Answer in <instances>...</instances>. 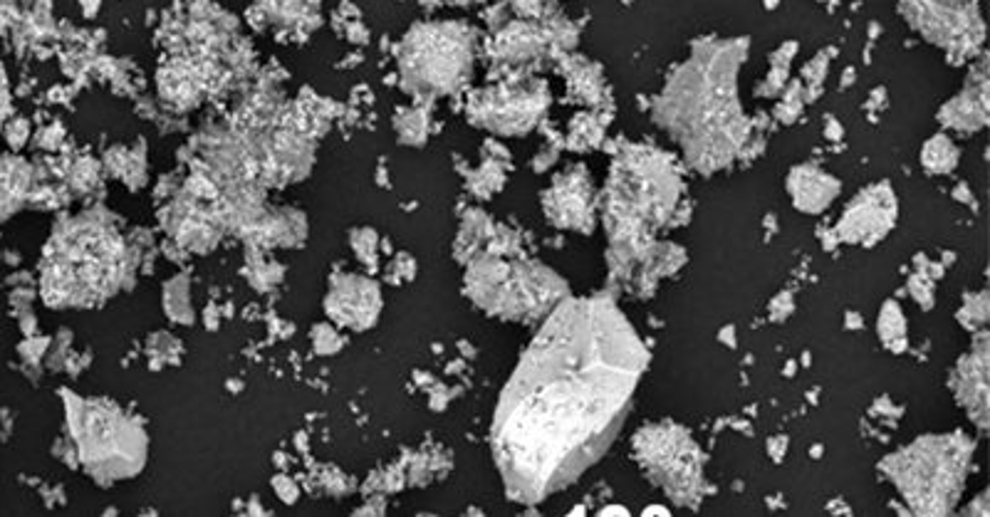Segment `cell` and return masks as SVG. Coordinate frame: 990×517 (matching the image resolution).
Listing matches in <instances>:
<instances>
[{
    "label": "cell",
    "instance_id": "12",
    "mask_svg": "<svg viewBox=\"0 0 990 517\" xmlns=\"http://www.w3.org/2000/svg\"><path fill=\"white\" fill-rule=\"evenodd\" d=\"M950 386L958 396V402L968 408V414L974 416V422L986 428L988 424V347H986V331H980L976 339V347L970 349V355L960 359L954 376H950Z\"/></svg>",
    "mask_w": 990,
    "mask_h": 517
},
{
    "label": "cell",
    "instance_id": "36",
    "mask_svg": "<svg viewBox=\"0 0 990 517\" xmlns=\"http://www.w3.org/2000/svg\"><path fill=\"white\" fill-rule=\"evenodd\" d=\"M731 335H735V329H733V327L723 329V331H721V339H723V341H728V345H731V341L735 345V339H731Z\"/></svg>",
    "mask_w": 990,
    "mask_h": 517
},
{
    "label": "cell",
    "instance_id": "21",
    "mask_svg": "<svg viewBox=\"0 0 990 517\" xmlns=\"http://www.w3.org/2000/svg\"><path fill=\"white\" fill-rule=\"evenodd\" d=\"M926 171L931 173H948L958 164V149L948 136H934L921 154Z\"/></svg>",
    "mask_w": 990,
    "mask_h": 517
},
{
    "label": "cell",
    "instance_id": "8",
    "mask_svg": "<svg viewBox=\"0 0 990 517\" xmlns=\"http://www.w3.org/2000/svg\"><path fill=\"white\" fill-rule=\"evenodd\" d=\"M636 451L676 501L689 505L699 497L701 453L681 428L669 424L644 428L636 438Z\"/></svg>",
    "mask_w": 990,
    "mask_h": 517
},
{
    "label": "cell",
    "instance_id": "25",
    "mask_svg": "<svg viewBox=\"0 0 990 517\" xmlns=\"http://www.w3.org/2000/svg\"><path fill=\"white\" fill-rule=\"evenodd\" d=\"M352 248H355L357 258L365 262V266H375L377 248H379L377 233L371 228H357L355 233H352Z\"/></svg>",
    "mask_w": 990,
    "mask_h": 517
},
{
    "label": "cell",
    "instance_id": "17",
    "mask_svg": "<svg viewBox=\"0 0 990 517\" xmlns=\"http://www.w3.org/2000/svg\"><path fill=\"white\" fill-rule=\"evenodd\" d=\"M585 181H563L555 189L553 199H547V213L563 226H580L590 216V199L585 196Z\"/></svg>",
    "mask_w": 990,
    "mask_h": 517
},
{
    "label": "cell",
    "instance_id": "34",
    "mask_svg": "<svg viewBox=\"0 0 990 517\" xmlns=\"http://www.w3.org/2000/svg\"><path fill=\"white\" fill-rule=\"evenodd\" d=\"M644 515H671V513H669V507H664V505H649V507H644Z\"/></svg>",
    "mask_w": 990,
    "mask_h": 517
},
{
    "label": "cell",
    "instance_id": "6",
    "mask_svg": "<svg viewBox=\"0 0 990 517\" xmlns=\"http://www.w3.org/2000/svg\"><path fill=\"white\" fill-rule=\"evenodd\" d=\"M610 221L616 226L620 246L630 243L646 226L669 216L676 201V173L659 156L632 151L622 156L616 166V179L612 177Z\"/></svg>",
    "mask_w": 990,
    "mask_h": 517
},
{
    "label": "cell",
    "instance_id": "33",
    "mask_svg": "<svg viewBox=\"0 0 990 517\" xmlns=\"http://www.w3.org/2000/svg\"><path fill=\"white\" fill-rule=\"evenodd\" d=\"M82 8H85V15H94L97 11H100V0H82Z\"/></svg>",
    "mask_w": 990,
    "mask_h": 517
},
{
    "label": "cell",
    "instance_id": "20",
    "mask_svg": "<svg viewBox=\"0 0 990 517\" xmlns=\"http://www.w3.org/2000/svg\"><path fill=\"white\" fill-rule=\"evenodd\" d=\"M107 166L114 177H120L122 181L130 183V187H142L146 181V164L144 156L136 154L132 149H114L107 154Z\"/></svg>",
    "mask_w": 990,
    "mask_h": 517
},
{
    "label": "cell",
    "instance_id": "11",
    "mask_svg": "<svg viewBox=\"0 0 990 517\" xmlns=\"http://www.w3.org/2000/svg\"><path fill=\"white\" fill-rule=\"evenodd\" d=\"M894 226V193L887 187L869 189L849 206L839 223V238L849 243L879 240Z\"/></svg>",
    "mask_w": 990,
    "mask_h": 517
},
{
    "label": "cell",
    "instance_id": "24",
    "mask_svg": "<svg viewBox=\"0 0 990 517\" xmlns=\"http://www.w3.org/2000/svg\"><path fill=\"white\" fill-rule=\"evenodd\" d=\"M986 319H988V300H986V292H980V295H974L970 300H966L964 310L958 312V322H960V325H964L966 329H978V327H983V325H986Z\"/></svg>",
    "mask_w": 990,
    "mask_h": 517
},
{
    "label": "cell",
    "instance_id": "30",
    "mask_svg": "<svg viewBox=\"0 0 990 517\" xmlns=\"http://www.w3.org/2000/svg\"><path fill=\"white\" fill-rule=\"evenodd\" d=\"M8 136H11V144H15V146L23 144L25 136H27V124L21 122V126H18V130L11 124V130H8Z\"/></svg>",
    "mask_w": 990,
    "mask_h": 517
},
{
    "label": "cell",
    "instance_id": "5",
    "mask_svg": "<svg viewBox=\"0 0 990 517\" xmlns=\"http://www.w3.org/2000/svg\"><path fill=\"white\" fill-rule=\"evenodd\" d=\"M468 295L505 319H533L565 295V282L550 270L527 262H503L496 256L474 260L466 276Z\"/></svg>",
    "mask_w": 990,
    "mask_h": 517
},
{
    "label": "cell",
    "instance_id": "15",
    "mask_svg": "<svg viewBox=\"0 0 990 517\" xmlns=\"http://www.w3.org/2000/svg\"><path fill=\"white\" fill-rule=\"evenodd\" d=\"M837 181L822 173L812 166H800L790 173V193L796 199L798 209L808 213H817L827 206V203L837 196Z\"/></svg>",
    "mask_w": 990,
    "mask_h": 517
},
{
    "label": "cell",
    "instance_id": "31",
    "mask_svg": "<svg viewBox=\"0 0 990 517\" xmlns=\"http://www.w3.org/2000/svg\"><path fill=\"white\" fill-rule=\"evenodd\" d=\"M966 513H970V515H988V505H986V495H980L978 501L974 503V505H968V510Z\"/></svg>",
    "mask_w": 990,
    "mask_h": 517
},
{
    "label": "cell",
    "instance_id": "23",
    "mask_svg": "<svg viewBox=\"0 0 990 517\" xmlns=\"http://www.w3.org/2000/svg\"><path fill=\"white\" fill-rule=\"evenodd\" d=\"M260 8L266 11L270 21L292 23L305 11V0H260Z\"/></svg>",
    "mask_w": 990,
    "mask_h": 517
},
{
    "label": "cell",
    "instance_id": "16",
    "mask_svg": "<svg viewBox=\"0 0 990 517\" xmlns=\"http://www.w3.org/2000/svg\"><path fill=\"white\" fill-rule=\"evenodd\" d=\"M171 228L176 233V240H181L183 246H189L193 250H209L213 248V243L219 240V226H215L213 216H209V213L201 211L199 206L191 209L176 206L171 216Z\"/></svg>",
    "mask_w": 990,
    "mask_h": 517
},
{
    "label": "cell",
    "instance_id": "13",
    "mask_svg": "<svg viewBox=\"0 0 990 517\" xmlns=\"http://www.w3.org/2000/svg\"><path fill=\"white\" fill-rule=\"evenodd\" d=\"M35 187L33 166L21 156H0V221H8L25 206Z\"/></svg>",
    "mask_w": 990,
    "mask_h": 517
},
{
    "label": "cell",
    "instance_id": "3",
    "mask_svg": "<svg viewBox=\"0 0 990 517\" xmlns=\"http://www.w3.org/2000/svg\"><path fill=\"white\" fill-rule=\"evenodd\" d=\"M67 424L85 471L97 483L134 477L146 463L149 438L144 428L107 398H80L65 394Z\"/></svg>",
    "mask_w": 990,
    "mask_h": 517
},
{
    "label": "cell",
    "instance_id": "14",
    "mask_svg": "<svg viewBox=\"0 0 990 517\" xmlns=\"http://www.w3.org/2000/svg\"><path fill=\"white\" fill-rule=\"evenodd\" d=\"M986 116V72H980L978 80L970 82L964 94H958L956 100H950L941 110V122L960 132H974L978 126H983Z\"/></svg>",
    "mask_w": 990,
    "mask_h": 517
},
{
    "label": "cell",
    "instance_id": "4",
    "mask_svg": "<svg viewBox=\"0 0 990 517\" xmlns=\"http://www.w3.org/2000/svg\"><path fill=\"white\" fill-rule=\"evenodd\" d=\"M974 453L964 434L919 438L906 451L885 461L889 481L919 515H944L958 501Z\"/></svg>",
    "mask_w": 990,
    "mask_h": 517
},
{
    "label": "cell",
    "instance_id": "18",
    "mask_svg": "<svg viewBox=\"0 0 990 517\" xmlns=\"http://www.w3.org/2000/svg\"><path fill=\"white\" fill-rule=\"evenodd\" d=\"M879 337L889 352H904L906 349V322L897 302H887L879 315Z\"/></svg>",
    "mask_w": 990,
    "mask_h": 517
},
{
    "label": "cell",
    "instance_id": "28",
    "mask_svg": "<svg viewBox=\"0 0 990 517\" xmlns=\"http://www.w3.org/2000/svg\"><path fill=\"white\" fill-rule=\"evenodd\" d=\"M8 110H11V92H8V77L3 65H0V126L5 124Z\"/></svg>",
    "mask_w": 990,
    "mask_h": 517
},
{
    "label": "cell",
    "instance_id": "32",
    "mask_svg": "<svg viewBox=\"0 0 990 517\" xmlns=\"http://www.w3.org/2000/svg\"><path fill=\"white\" fill-rule=\"evenodd\" d=\"M786 446H788L786 438H780V441H770V443H768L770 453H776V461H780L782 453H786Z\"/></svg>",
    "mask_w": 990,
    "mask_h": 517
},
{
    "label": "cell",
    "instance_id": "22",
    "mask_svg": "<svg viewBox=\"0 0 990 517\" xmlns=\"http://www.w3.org/2000/svg\"><path fill=\"white\" fill-rule=\"evenodd\" d=\"M426 132H429V122H426L424 112L407 110L404 114H399L397 134L404 144H421L426 139Z\"/></svg>",
    "mask_w": 990,
    "mask_h": 517
},
{
    "label": "cell",
    "instance_id": "29",
    "mask_svg": "<svg viewBox=\"0 0 990 517\" xmlns=\"http://www.w3.org/2000/svg\"><path fill=\"white\" fill-rule=\"evenodd\" d=\"M792 310V302L788 300V295H780L776 302L770 305V315L776 319H786Z\"/></svg>",
    "mask_w": 990,
    "mask_h": 517
},
{
    "label": "cell",
    "instance_id": "27",
    "mask_svg": "<svg viewBox=\"0 0 990 517\" xmlns=\"http://www.w3.org/2000/svg\"><path fill=\"white\" fill-rule=\"evenodd\" d=\"M909 290H911V295H914V300L919 302L921 307L934 305V285H931V280H926V276L911 278Z\"/></svg>",
    "mask_w": 990,
    "mask_h": 517
},
{
    "label": "cell",
    "instance_id": "35",
    "mask_svg": "<svg viewBox=\"0 0 990 517\" xmlns=\"http://www.w3.org/2000/svg\"><path fill=\"white\" fill-rule=\"evenodd\" d=\"M600 515H630V510H626V507H622V505H610V507H604Z\"/></svg>",
    "mask_w": 990,
    "mask_h": 517
},
{
    "label": "cell",
    "instance_id": "7",
    "mask_svg": "<svg viewBox=\"0 0 990 517\" xmlns=\"http://www.w3.org/2000/svg\"><path fill=\"white\" fill-rule=\"evenodd\" d=\"M399 67L409 90L421 94L456 90L470 70V35L454 23L419 25L404 37Z\"/></svg>",
    "mask_w": 990,
    "mask_h": 517
},
{
    "label": "cell",
    "instance_id": "2",
    "mask_svg": "<svg viewBox=\"0 0 990 517\" xmlns=\"http://www.w3.org/2000/svg\"><path fill=\"white\" fill-rule=\"evenodd\" d=\"M134 256L104 213L60 223L43 260V295L55 307H90L116 295L132 276Z\"/></svg>",
    "mask_w": 990,
    "mask_h": 517
},
{
    "label": "cell",
    "instance_id": "26",
    "mask_svg": "<svg viewBox=\"0 0 990 517\" xmlns=\"http://www.w3.org/2000/svg\"><path fill=\"white\" fill-rule=\"evenodd\" d=\"M312 341H315V349H318L320 355H335L342 349L340 335L332 327H327V325L315 327V337H312Z\"/></svg>",
    "mask_w": 990,
    "mask_h": 517
},
{
    "label": "cell",
    "instance_id": "19",
    "mask_svg": "<svg viewBox=\"0 0 990 517\" xmlns=\"http://www.w3.org/2000/svg\"><path fill=\"white\" fill-rule=\"evenodd\" d=\"M189 295H191V288H189V280H186L183 276L166 282L164 310H166V315L176 322H181V325H189V322H193V307H191Z\"/></svg>",
    "mask_w": 990,
    "mask_h": 517
},
{
    "label": "cell",
    "instance_id": "9",
    "mask_svg": "<svg viewBox=\"0 0 990 517\" xmlns=\"http://www.w3.org/2000/svg\"><path fill=\"white\" fill-rule=\"evenodd\" d=\"M327 315L342 327L367 329L381 312V292L365 276H337L325 300Z\"/></svg>",
    "mask_w": 990,
    "mask_h": 517
},
{
    "label": "cell",
    "instance_id": "1",
    "mask_svg": "<svg viewBox=\"0 0 990 517\" xmlns=\"http://www.w3.org/2000/svg\"><path fill=\"white\" fill-rule=\"evenodd\" d=\"M646 367L636 331L607 300H567L503 392L493 451L508 493L537 503L580 477L620 431Z\"/></svg>",
    "mask_w": 990,
    "mask_h": 517
},
{
    "label": "cell",
    "instance_id": "10",
    "mask_svg": "<svg viewBox=\"0 0 990 517\" xmlns=\"http://www.w3.org/2000/svg\"><path fill=\"white\" fill-rule=\"evenodd\" d=\"M545 104V97H537V92H490L478 97L470 104V116L474 122L490 126V130L515 134L525 132L527 126L535 122V116L541 114Z\"/></svg>",
    "mask_w": 990,
    "mask_h": 517
}]
</instances>
